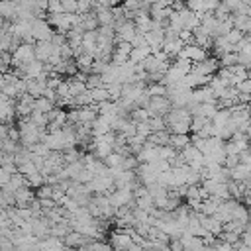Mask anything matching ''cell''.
<instances>
[{
	"label": "cell",
	"instance_id": "cell-11",
	"mask_svg": "<svg viewBox=\"0 0 251 251\" xmlns=\"http://www.w3.org/2000/svg\"><path fill=\"white\" fill-rule=\"evenodd\" d=\"M33 200H35V192L29 186L18 188L16 194H14V206L16 208H29Z\"/></svg>",
	"mask_w": 251,
	"mask_h": 251
},
{
	"label": "cell",
	"instance_id": "cell-34",
	"mask_svg": "<svg viewBox=\"0 0 251 251\" xmlns=\"http://www.w3.org/2000/svg\"><path fill=\"white\" fill-rule=\"evenodd\" d=\"M18 149H20L18 141H14V139H6V141L2 143V149H0V151H4V153H8V155H14Z\"/></svg>",
	"mask_w": 251,
	"mask_h": 251
},
{
	"label": "cell",
	"instance_id": "cell-39",
	"mask_svg": "<svg viewBox=\"0 0 251 251\" xmlns=\"http://www.w3.org/2000/svg\"><path fill=\"white\" fill-rule=\"evenodd\" d=\"M129 43H131V47H143V45H147V43H145L143 33H135V35H133V39H131Z\"/></svg>",
	"mask_w": 251,
	"mask_h": 251
},
{
	"label": "cell",
	"instance_id": "cell-16",
	"mask_svg": "<svg viewBox=\"0 0 251 251\" xmlns=\"http://www.w3.org/2000/svg\"><path fill=\"white\" fill-rule=\"evenodd\" d=\"M151 55V47L149 45H143V47H131V53H129V63L133 65H141L147 57Z\"/></svg>",
	"mask_w": 251,
	"mask_h": 251
},
{
	"label": "cell",
	"instance_id": "cell-35",
	"mask_svg": "<svg viewBox=\"0 0 251 251\" xmlns=\"http://www.w3.org/2000/svg\"><path fill=\"white\" fill-rule=\"evenodd\" d=\"M37 171H39V169H37L31 161H27V163H24V165H20V167H18V173H20V175H24V176L33 175V173H37Z\"/></svg>",
	"mask_w": 251,
	"mask_h": 251
},
{
	"label": "cell",
	"instance_id": "cell-25",
	"mask_svg": "<svg viewBox=\"0 0 251 251\" xmlns=\"http://www.w3.org/2000/svg\"><path fill=\"white\" fill-rule=\"evenodd\" d=\"M147 124H149V129H151V133L167 129V122H165V118H159V116H153V118H149V120H147Z\"/></svg>",
	"mask_w": 251,
	"mask_h": 251
},
{
	"label": "cell",
	"instance_id": "cell-42",
	"mask_svg": "<svg viewBox=\"0 0 251 251\" xmlns=\"http://www.w3.org/2000/svg\"><path fill=\"white\" fill-rule=\"evenodd\" d=\"M243 33H245V35H251V16H247V22H245V25H243Z\"/></svg>",
	"mask_w": 251,
	"mask_h": 251
},
{
	"label": "cell",
	"instance_id": "cell-30",
	"mask_svg": "<svg viewBox=\"0 0 251 251\" xmlns=\"http://www.w3.org/2000/svg\"><path fill=\"white\" fill-rule=\"evenodd\" d=\"M12 69V55L10 53H0V75L10 73Z\"/></svg>",
	"mask_w": 251,
	"mask_h": 251
},
{
	"label": "cell",
	"instance_id": "cell-27",
	"mask_svg": "<svg viewBox=\"0 0 251 251\" xmlns=\"http://www.w3.org/2000/svg\"><path fill=\"white\" fill-rule=\"evenodd\" d=\"M129 120L135 122V124H141V122H147L149 120V112L145 108H133L131 114H129Z\"/></svg>",
	"mask_w": 251,
	"mask_h": 251
},
{
	"label": "cell",
	"instance_id": "cell-8",
	"mask_svg": "<svg viewBox=\"0 0 251 251\" xmlns=\"http://www.w3.org/2000/svg\"><path fill=\"white\" fill-rule=\"evenodd\" d=\"M178 57H184L190 63H202V61L208 59V51L202 49V47H198V45H194V43H190V45H184L182 47V51L178 53Z\"/></svg>",
	"mask_w": 251,
	"mask_h": 251
},
{
	"label": "cell",
	"instance_id": "cell-14",
	"mask_svg": "<svg viewBox=\"0 0 251 251\" xmlns=\"http://www.w3.org/2000/svg\"><path fill=\"white\" fill-rule=\"evenodd\" d=\"M90 239L88 237H84L82 233H78V231H69L65 237H63V243H65V247L67 249H78V247H82V245H86Z\"/></svg>",
	"mask_w": 251,
	"mask_h": 251
},
{
	"label": "cell",
	"instance_id": "cell-33",
	"mask_svg": "<svg viewBox=\"0 0 251 251\" xmlns=\"http://www.w3.org/2000/svg\"><path fill=\"white\" fill-rule=\"evenodd\" d=\"M63 14H78V2L76 0H61Z\"/></svg>",
	"mask_w": 251,
	"mask_h": 251
},
{
	"label": "cell",
	"instance_id": "cell-37",
	"mask_svg": "<svg viewBox=\"0 0 251 251\" xmlns=\"http://www.w3.org/2000/svg\"><path fill=\"white\" fill-rule=\"evenodd\" d=\"M47 14H63L61 0H49V4H47Z\"/></svg>",
	"mask_w": 251,
	"mask_h": 251
},
{
	"label": "cell",
	"instance_id": "cell-26",
	"mask_svg": "<svg viewBox=\"0 0 251 251\" xmlns=\"http://www.w3.org/2000/svg\"><path fill=\"white\" fill-rule=\"evenodd\" d=\"M84 84H86V90L100 88L102 86V76L100 75H94V73H88L86 78H84Z\"/></svg>",
	"mask_w": 251,
	"mask_h": 251
},
{
	"label": "cell",
	"instance_id": "cell-20",
	"mask_svg": "<svg viewBox=\"0 0 251 251\" xmlns=\"http://www.w3.org/2000/svg\"><path fill=\"white\" fill-rule=\"evenodd\" d=\"M169 137H171V133H169L167 129H163V131L151 133V135L147 137V141H149L151 145H155V147H165V145H169Z\"/></svg>",
	"mask_w": 251,
	"mask_h": 251
},
{
	"label": "cell",
	"instance_id": "cell-36",
	"mask_svg": "<svg viewBox=\"0 0 251 251\" xmlns=\"http://www.w3.org/2000/svg\"><path fill=\"white\" fill-rule=\"evenodd\" d=\"M243 35H245V33H243L241 29H235V27H233V29L226 35V39L229 41V45H235L237 41H241V39H243Z\"/></svg>",
	"mask_w": 251,
	"mask_h": 251
},
{
	"label": "cell",
	"instance_id": "cell-24",
	"mask_svg": "<svg viewBox=\"0 0 251 251\" xmlns=\"http://www.w3.org/2000/svg\"><path fill=\"white\" fill-rule=\"evenodd\" d=\"M90 98H92V104H102V102H106L108 100V90L104 88V86H100V88H94V90H90Z\"/></svg>",
	"mask_w": 251,
	"mask_h": 251
},
{
	"label": "cell",
	"instance_id": "cell-4",
	"mask_svg": "<svg viewBox=\"0 0 251 251\" xmlns=\"http://www.w3.org/2000/svg\"><path fill=\"white\" fill-rule=\"evenodd\" d=\"M106 196L110 198V204L114 206V210L124 208V206L135 208V198H133V190L131 188H116L114 192H110Z\"/></svg>",
	"mask_w": 251,
	"mask_h": 251
},
{
	"label": "cell",
	"instance_id": "cell-3",
	"mask_svg": "<svg viewBox=\"0 0 251 251\" xmlns=\"http://www.w3.org/2000/svg\"><path fill=\"white\" fill-rule=\"evenodd\" d=\"M171 108H173V104L167 96H149V100L145 104V110L149 112V118H153V116L165 118L171 112Z\"/></svg>",
	"mask_w": 251,
	"mask_h": 251
},
{
	"label": "cell",
	"instance_id": "cell-13",
	"mask_svg": "<svg viewBox=\"0 0 251 251\" xmlns=\"http://www.w3.org/2000/svg\"><path fill=\"white\" fill-rule=\"evenodd\" d=\"M33 49H35V59L41 61V63H47L49 57L57 51V47H55L51 41H37V43L33 45Z\"/></svg>",
	"mask_w": 251,
	"mask_h": 251
},
{
	"label": "cell",
	"instance_id": "cell-12",
	"mask_svg": "<svg viewBox=\"0 0 251 251\" xmlns=\"http://www.w3.org/2000/svg\"><path fill=\"white\" fill-rule=\"evenodd\" d=\"M0 16L8 24L18 22V2H14V0H0Z\"/></svg>",
	"mask_w": 251,
	"mask_h": 251
},
{
	"label": "cell",
	"instance_id": "cell-1",
	"mask_svg": "<svg viewBox=\"0 0 251 251\" xmlns=\"http://www.w3.org/2000/svg\"><path fill=\"white\" fill-rule=\"evenodd\" d=\"M20 141H22V145L24 147H31V145H35V143H39L41 139H43V135L47 133V129L45 127H39V126H35L29 118H22L20 120Z\"/></svg>",
	"mask_w": 251,
	"mask_h": 251
},
{
	"label": "cell",
	"instance_id": "cell-9",
	"mask_svg": "<svg viewBox=\"0 0 251 251\" xmlns=\"http://www.w3.org/2000/svg\"><path fill=\"white\" fill-rule=\"evenodd\" d=\"M198 214V222H200V226L206 229V231H210L212 235H220L222 231H224V224L220 222V220H216V216H204V214H200V212H196Z\"/></svg>",
	"mask_w": 251,
	"mask_h": 251
},
{
	"label": "cell",
	"instance_id": "cell-43",
	"mask_svg": "<svg viewBox=\"0 0 251 251\" xmlns=\"http://www.w3.org/2000/svg\"><path fill=\"white\" fill-rule=\"evenodd\" d=\"M4 27H6V20L0 16V33H2V29H4Z\"/></svg>",
	"mask_w": 251,
	"mask_h": 251
},
{
	"label": "cell",
	"instance_id": "cell-10",
	"mask_svg": "<svg viewBox=\"0 0 251 251\" xmlns=\"http://www.w3.org/2000/svg\"><path fill=\"white\" fill-rule=\"evenodd\" d=\"M129 53H131V43H127V41H118V43L114 45V51H112V61H110V63L124 65V63L129 59Z\"/></svg>",
	"mask_w": 251,
	"mask_h": 251
},
{
	"label": "cell",
	"instance_id": "cell-5",
	"mask_svg": "<svg viewBox=\"0 0 251 251\" xmlns=\"http://www.w3.org/2000/svg\"><path fill=\"white\" fill-rule=\"evenodd\" d=\"M33 59H35V49H33V45L20 43V47L12 53V67H14V69H20V67H24L25 63H31Z\"/></svg>",
	"mask_w": 251,
	"mask_h": 251
},
{
	"label": "cell",
	"instance_id": "cell-2",
	"mask_svg": "<svg viewBox=\"0 0 251 251\" xmlns=\"http://www.w3.org/2000/svg\"><path fill=\"white\" fill-rule=\"evenodd\" d=\"M29 33H31L33 41L37 43V41H51L55 31H53V27H51V24L47 20L35 18V20L29 22Z\"/></svg>",
	"mask_w": 251,
	"mask_h": 251
},
{
	"label": "cell",
	"instance_id": "cell-41",
	"mask_svg": "<svg viewBox=\"0 0 251 251\" xmlns=\"http://www.w3.org/2000/svg\"><path fill=\"white\" fill-rule=\"evenodd\" d=\"M239 239H241V243H243V245L251 247V231H243V233L239 235Z\"/></svg>",
	"mask_w": 251,
	"mask_h": 251
},
{
	"label": "cell",
	"instance_id": "cell-21",
	"mask_svg": "<svg viewBox=\"0 0 251 251\" xmlns=\"http://www.w3.org/2000/svg\"><path fill=\"white\" fill-rule=\"evenodd\" d=\"M92 63H94V59L90 57V55H78L76 59H75V65H76V69H78V73H84V75H88L90 73V69H92Z\"/></svg>",
	"mask_w": 251,
	"mask_h": 251
},
{
	"label": "cell",
	"instance_id": "cell-18",
	"mask_svg": "<svg viewBox=\"0 0 251 251\" xmlns=\"http://www.w3.org/2000/svg\"><path fill=\"white\" fill-rule=\"evenodd\" d=\"M186 145H190L188 133H171V137H169V147H173L175 151H182Z\"/></svg>",
	"mask_w": 251,
	"mask_h": 251
},
{
	"label": "cell",
	"instance_id": "cell-15",
	"mask_svg": "<svg viewBox=\"0 0 251 251\" xmlns=\"http://www.w3.org/2000/svg\"><path fill=\"white\" fill-rule=\"evenodd\" d=\"M249 175H251V167L243 165V163L229 169V180H233V182H245L249 178Z\"/></svg>",
	"mask_w": 251,
	"mask_h": 251
},
{
	"label": "cell",
	"instance_id": "cell-46",
	"mask_svg": "<svg viewBox=\"0 0 251 251\" xmlns=\"http://www.w3.org/2000/svg\"><path fill=\"white\" fill-rule=\"evenodd\" d=\"M182 2H184V4H186V2H188V0H182Z\"/></svg>",
	"mask_w": 251,
	"mask_h": 251
},
{
	"label": "cell",
	"instance_id": "cell-31",
	"mask_svg": "<svg viewBox=\"0 0 251 251\" xmlns=\"http://www.w3.org/2000/svg\"><path fill=\"white\" fill-rule=\"evenodd\" d=\"M233 65H237V53H226L224 57H220V67L229 69Z\"/></svg>",
	"mask_w": 251,
	"mask_h": 251
},
{
	"label": "cell",
	"instance_id": "cell-44",
	"mask_svg": "<svg viewBox=\"0 0 251 251\" xmlns=\"http://www.w3.org/2000/svg\"><path fill=\"white\" fill-rule=\"evenodd\" d=\"M202 251H216V249H214V245H204Z\"/></svg>",
	"mask_w": 251,
	"mask_h": 251
},
{
	"label": "cell",
	"instance_id": "cell-7",
	"mask_svg": "<svg viewBox=\"0 0 251 251\" xmlns=\"http://www.w3.org/2000/svg\"><path fill=\"white\" fill-rule=\"evenodd\" d=\"M220 69V61L216 57H208L202 63H192V73L200 75V76H214Z\"/></svg>",
	"mask_w": 251,
	"mask_h": 251
},
{
	"label": "cell",
	"instance_id": "cell-29",
	"mask_svg": "<svg viewBox=\"0 0 251 251\" xmlns=\"http://www.w3.org/2000/svg\"><path fill=\"white\" fill-rule=\"evenodd\" d=\"M173 65H175V67H176V69H178L182 75H188V73L192 71V63H190L188 59H184V57H176Z\"/></svg>",
	"mask_w": 251,
	"mask_h": 251
},
{
	"label": "cell",
	"instance_id": "cell-19",
	"mask_svg": "<svg viewBox=\"0 0 251 251\" xmlns=\"http://www.w3.org/2000/svg\"><path fill=\"white\" fill-rule=\"evenodd\" d=\"M94 14H96V20H98V25H114V22H116L112 8H96Z\"/></svg>",
	"mask_w": 251,
	"mask_h": 251
},
{
	"label": "cell",
	"instance_id": "cell-23",
	"mask_svg": "<svg viewBox=\"0 0 251 251\" xmlns=\"http://www.w3.org/2000/svg\"><path fill=\"white\" fill-rule=\"evenodd\" d=\"M104 88L108 90V100L118 102V100L122 98V84H120V82H112V84H108V86H104Z\"/></svg>",
	"mask_w": 251,
	"mask_h": 251
},
{
	"label": "cell",
	"instance_id": "cell-45",
	"mask_svg": "<svg viewBox=\"0 0 251 251\" xmlns=\"http://www.w3.org/2000/svg\"><path fill=\"white\" fill-rule=\"evenodd\" d=\"M245 133H247V137H249V143H251V120H249V127H247V131H245Z\"/></svg>",
	"mask_w": 251,
	"mask_h": 251
},
{
	"label": "cell",
	"instance_id": "cell-17",
	"mask_svg": "<svg viewBox=\"0 0 251 251\" xmlns=\"http://www.w3.org/2000/svg\"><path fill=\"white\" fill-rule=\"evenodd\" d=\"M222 202H224V200H218V198H214V196H208V198H204V200L200 202L198 212L204 214V216H214L216 210H218V206H220Z\"/></svg>",
	"mask_w": 251,
	"mask_h": 251
},
{
	"label": "cell",
	"instance_id": "cell-40",
	"mask_svg": "<svg viewBox=\"0 0 251 251\" xmlns=\"http://www.w3.org/2000/svg\"><path fill=\"white\" fill-rule=\"evenodd\" d=\"M10 176H12V175H10L6 169H2V167H0V186L8 184V182H10Z\"/></svg>",
	"mask_w": 251,
	"mask_h": 251
},
{
	"label": "cell",
	"instance_id": "cell-28",
	"mask_svg": "<svg viewBox=\"0 0 251 251\" xmlns=\"http://www.w3.org/2000/svg\"><path fill=\"white\" fill-rule=\"evenodd\" d=\"M147 96H167V86L163 82H153L147 86Z\"/></svg>",
	"mask_w": 251,
	"mask_h": 251
},
{
	"label": "cell",
	"instance_id": "cell-22",
	"mask_svg": "<svg viewBox=\"0 0 251 251\" xmlns=\"http://www.w3.org/2000/svg\"><path fill=\"white\" fill-rule=\"evenodd\" d=\"M53 108H55V104L51 100L43 98V96H39V98L33 100V112H37V114H49Z\"/></svg>",
	"mask_w": 251,
	"mask_h": 251
},
{
	"label": "cell",
	"instance_id": "cell-38",
	"mask_svg": "<svg viewBox=\"0 0 251 251\" xmlns=\"http://www.w3.org/2000/svg\"><path fill=\"white\" fill-rule=\"evenodd\" d=\"M235 165H239V155H226L224 167H226V169H233Z\"/></svg>",
	"mask_w": 251,
	"mask_h": 251
},
{
	"label": "cell",
	"instance_id": "cell-32",
	"mask_svg": "<svg viewBox=\"0 0 251 251\" xmlns=\"http://www.w3.org/2000/svg\"><path fill=\"white\" fill-rule=\"evenodd\" d=\"M218 239H222V241H226V243H229V245H237L241 239H239V235L237 233H231V231H222L220 235H218Z\"/></svg>",
	"mask_w": 251,
	"mask_h": 251
},
{
	"label": "cell",
	"instance_id": "cell-6",
	"mask_svg": "<svg viewBox=\"0 0 251 251\" xmlns=\"http://www.w3.org/2000/svg\"><path fill=\"white\" fill-rule=\"evenodd\" d=\"M131 245H133V239H131V235H129L127 229H118V231H114L112 237H110V247H112V251H127Z\"/></svg>",
	"mask_w": 251,
	"mask_h": 251
}]
</instances>
